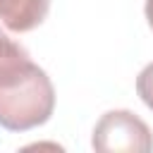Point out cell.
<instances>
[{"label": "cell", "mask_w": 153, "mask_h": 153, "mask_svg": "<svg viewBox=\"0 0 153 153\" xmlns=\"http://www.w3.org/2000/svg\"><path fill=\"white\" fill-rule=\"evenodd\" d=\"M55 88L24 45L0 29V127L29 131L50 120Z\"/></svg>", "instance_id": "cell-1"}, {"label": "cell", "mask_w": 153, "mask_h": 153, "mask_svg": "<svg viewBox=\"0 0 153 153\" xmlns=\"http://www.w3.org/2000/svg\"><path fill=\"white\" fill-rule=\"evenodd\" d=\"M91 146L98 153H151L153 131L131 110H108L93 127Z\"/></svg>", "instance_id": "cell-2"}, {"label": "cell", "mask_w": 153, "mask_h": 153, "mask_svg": "<svg viewBox=\"0 0 153 153\" xmlns=\"http://www.w3.org/2000/svg\"><path fill=\"white\" fill-rule=\"evenodd\" d=\"M50 0H0V22L14 33L33 31L48 17Z\"/></svg>", "instance_id": "cell-3"}, {"label": "cell", "mask_w": 153, "mask_h": 153, "mask_svg": "<svg viewBox=\"0 0 153 153\" xmlns=\"http://www.w3.org/2000/svg\"><path fill=\"white\" fill-rule=\"evenodd\" d=\"M136 93H139L141 103L148 110H153V62H148L139 72V76H136Z\"/></svg>", "instance_id": "cell-4"}, {"label": "cell", "mask_w": 153, "mask_h": 153, "mask_svg": "<svg viewBox=\"0 0 153 153\" xmlns=\"http://www.w3.org/2000/svg\"><path fill=\"white\" fill-rule=\"evenodd\" d=\"M143 14H146L148 26L153 29V0H146V5H143Z\"/></svg>", "instance_id": "cell-5"}]
</instances>
